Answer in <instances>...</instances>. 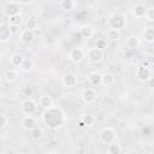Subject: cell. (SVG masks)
Listing matches in <instances>:
<instances>
[{
  "label": "cell",
  "instance_id": "cell-1",
  "mask_svg": "<svg viewBox=\"0 0 154 154\" xmlns=\"http://www.w3.org/2000/svg\"><path fill=\"white\" fill-rule=\"evenodd\" d=\"M41 117H42L43 124L46 126H48L49 129H53V130L60 129L67 122V118H66L64 109L61 107L54 106V105L45 108Z\"/></svg>",
  "mask_w": 154,
  "mask_h": 154
},
{
  "label": "cell",
  "instance_id": "cell-2",
  "mask_svg": "<svg viewBox=\"0 0 154 154\" xmlns=\"http://www.w3.org/2000/svg\"><path fill=\"white\" fill-rule=\"evenodd\" d=\"M108 24H109V28H113V29H117V30L125 29V26H126V16L122 12H113L108 17Z\"/></svg>",
  "mask_w": 154,
  "mask_h": 154
},
{
  "label": "cell",
  "instance_id": "cell-3",
  "mask_svg": "<svg viewBox=\"0 0 154 154\" xmlns=\"http://www.w3.org/2000/svg\"><path fill=\"white\" fill-rule=\"evenodd\" d=\"M100 142L102 144H109V143H113L117 141L118 138V132L112 126H105L101 131H100Z\"/></svg>",
  "mask_w": 154,
  "mask_h": 154
},
{
  "label": "cell",
  "instance_id": "cell-4",
  "mask_svg": "<svg viewBox=\"0 0 154 154\" xmlns=\"http://www.w3.org/2000/svg\"><path fill=\"white\" fill-rule=\"evenodd\" d=\"M20 111L24 116H32L37 111V102L32 100V97L24 99L20 102Z\"/></svg>",
  "mask_w": 154,
  "mask_h": 154
},
{
  "label": "cell",
  "instance_id": "cell-5",
  "mask_svg": "<svg viewBox=\"0 0 154 154\" xmlns=\"http://www.w3.org/2000/svg\"><path fill=\"white\" fill-rule=\"evenodd\" d=\"M105 51H102V49H100V48H97V47H91V48H89L88 51H87V57H88V59L91 61V63H100L102 59H103V57H105V53H103Z\"/></svg>",
  "mask_w": 154,
  "mask_h": 154
},
{
  "label": "cell",
  "instance_id": "cell-6",
  "mask_svg": "<svg viewBox=\"0 0 154 154\" xmlns=\"http://www.w3.org/2000/svg\"><path fill=\"white\" fill-rule=\"evenodd\" d=\"M69 58L72 63L75 64H79L83 61V59L85 58V52L83 48L81 47H76V48H72L69 53Z\"/></svg>",
  "mask_w": 154,
  "mask_h": 154
},
{
  "label": "cell",
  "instance_id": "cell-7",
  "mask_svg": "<svg viewBox=\"0 0 154 154\" xmlns=\"http://www.w3.org/2000/svg\"><path fill=\"white\" fill-rule=\"evenodd\" d=\"M61 83L64 87H67V88H73L77 85L78 83V77L76 73L73 72H67L65 73L63 77H61Z\"/></svg>",
  "mask_w": 154,
  "mask_h": 154
},
{
  "label": "cell",
  "instance_id": "cell-8",
  "mask_svg": "<svg viewBox=\"0 0 154 154\" xmlns=\"http://www.w3.org/2000/svg\"><path fill=\"white\" fill-rule=\"evenodd\" d=\"M20 126H22L24 130L30 131V130H32L34 128L38 126L37 119H36L34 116H24V117L22 118V120H20Z\"/></svg>",
  "mask_w": 154,
  "mask_h": 154
},
{
  "label": "cell",
  "instance_id": "cell-9",
  "mask_svg": "<svg viewBox=\"0 0 154 154\" xmlns=\"http://www.w3.org/2000/svg\"><path fill=\"white\" fill-rule=\"evenodd\" d=\"M96 91L94 90V89H91V88H87V89H84L83 91H82V94H81V99H82V101L84 102V103H87V105H89V103H93L95 100H96Z\"/></svg>",
  "mask_w": 154,
  "mask_h": 154
},
{
  "label": "cell",
  "instance_id": "cell-10",
  "mask_svg": "<svg viewBox=\"0 0 154 154\" xmlns=\"http://www.w3.org/2000/svg\"><path fill=\"white\" fill-rule=\"evenodd\" d=\"M136 77L141 82H147L152 77V72H150L149 66H143L142 65V66L137 67V70H136Z\"/></svg>",
  "mask_w": 154,
  "mask_h": 154
},
{
  "label": "cell",
  "instance_id": "cell-11",
  "mask_svg": "<svg viewBox=\"0 0 154 154\" xmlns=\"http://www.w3.org/2000/svg\"><path fill=\"white\" fill-rule=\"evenodd\" d=\"M78 32H79V36H81L82 38L89 40V38H91V37L95 35V29H94L90 24H83V25H81Z\"/></svg>",
  "mask_w": 154,
  "mask_h": 154
},
{
  "label": "cell",
  "instance_id": "cell-12",
  "mask_svg": "<svg viewBox=\"0 0 154 154\" xmlns=\"http://www.w3.org/2000/svg\"><path fill=\"white\" fill-rule=\"evenodd\" d=\"M125 47L130 51H134V49H137L140 46H141V38L137 36V35H130L129 37H126L125 42H124Z\"/></svg>",
  "mask_w": 154,
  "mask_h": 154
},
{
  "label": "cell",
  "instance_id": "cell-13",
  "mask_svg": "<svg viewBox=\"0 0 154 154\" xmlns=\"http://www.w3.org/2000/svg\"><path fill=\"white\" fill-rule=\"evenodd\" d=\"M146 10H147V7L143 4H135L131 8V14H132L134 18L141 19V18H144Z\"/></svg>",
  "mask_w": 154,
  "mask_h": 154
},
{
  "label": "cell",
  "instance_id": "cell-14",
  "mask_svg": "<svg viewBox=\"0 0 154 154\" xmlns=\"http://www.w3.org/2000/svg\"><path fill=\"white\" fill-rule=\"evenodd\" d=\"M20 42L24 43V45H30L34 42L35 40V32L32 30H29V29H24L23 31H20Z\"/></svg>",
  "mask_w": 154,
  "mask_h": 154
},
{
  "label": "cell",
  "instance_id": "cell-15",
  "mask_svg": "<svg viewBox=\"0 0 154 154\" xmlns=\"http://www.w3.org/2000/svg\"><path fill=\"white\" fill-rule=\"evenodd\" d=\"M4 10H5L6 16L19 14V12H20V6H19V4L16 2V1H10V2H7V4L5 5Z\"/></svg>",
  "mask_w": 154,
  "mask_h": 154
},
{
  "label": "cell",
  "instance_id": "cell-16",
  "mask_svg": "<svg viewBox=\"0 0 154 154\" xmlns=\"http://www.w3.org/2000/svg\"><path fill=\"white\" fill-rule=\"evenodd\" d=\"M116 84V76L111 72H105L101 75V85L103 87H112Z\"/></svg>",
  "mask_w": 154,
  "mask_h": 154
},
{
  "label": "cell",
  "instance_id": "cell-17",
  "mask_svg": "<svg viewBox=\"0 0 154 154\" xmlns=\"http://www.w3.org/2000/svg\"><path fill=\"white\" fill-rule=\"evenodd\" d=\"M11 37H12V35L10 34L8 25L7 24H4V23H0V43L7 42Z\"/></svg>",
  "mask_w": 154,
  "mask_h": 154
},
{
  "label": "cell",
  "instance_id": "cell-18",
  "mask_svg": "<svg viewBox=\"0 0 154 154\" xmlns=\"http://www.w3.org/2000/svg\"><path fill=\"white\" fill-rule=\"evenodd\" d=\"M59 6H60V8L63 11L71 12V11H73L76 8L77 2H76V0H60L59 1Z\"/></svg>",
  "mask_w": 154,
  "mask_h": 154
},
{
  "label": "cell",
  "instance_id": "cell-19",
  "mask_svg": "<svg viewBox=\"0 0 154 154\" xmlns=\"http://www.w3.org/2000/svg\"><path fill=\"white\" fill-rule=\"evenodd\" d=\"M142 37L144 40V42L147 43H153L154 42V28L153 26H147L143 32H142Z\"/></svg>",
  "mask_w": 154,
  "mask_h": 154
},
{
  "label": "cell",
  "instance_id": "cell-20",
  "mask_svg": "<svg viewBox=\"0 0 154 154\" xmlns=\"http://www.w3.org/2000/svg\"><path fill=\"white\" fill-rule=\"evenodd\" d=\"M106 38L111 42H116L120 38V30H117V29H113V28H109L107 31H106Z\"/></svg>",
  "mask_w": 154,
  "mask_h": 154
},
{
  "label": "cell",
  "instance_id": "cell-21",
  "mask_svg": "<svg viewBox=\"0 0 154 154\" xmlns=\"http://www.w3.org/2000/svg\"><path fill=\"white\" fill-rule=\"evenodd\" d=\"M52 105H53V99H52L51 95L45 94V95L40 96V99H38V106L40 107H42L45 109V108H47V107H49Z\"/></svg>",
  "mask_w": 154,
  "mask_h": 154
},
{
  "label": "cell",
  "instance_id": "cell-22",
  "mask_svg": "<svg viewBox=\"0 0 154 154\" xmlns=\"http://www.w3.org/2000/svg\"><path fill=\"white\" fill-rule=\"evenodd\" d=\"M4 78H5L6 82L13 83V82H16V81L18 79V72H17L16 70H13V69H8V70L5 71Z\"/></svg>",
  "mask_w": 154,
  "mask_h": 154
},
{
  "label": "cell",
  "instance_id": "cell-23",
  "mask_svg": "<svg viewBox=\"0 0 154 154\" xmlns=\"http://www.w3.org/2000/svg\"><path fill=\"white\" fill-rule=\"evenodd\" d=\"M88 79H89V83L93 85V87H99L101 85V73L94 71L91 72L89 76H88Z\"/></svg>",
  "mask_w": 154,
  "mask_h": 154
},
{
  "label": "cell",
  "instance_id": "cell-24",
  "mask_svg": "<svg viewBox=\"0 0 154 154\" xmlns=\"http://www.w3.org/2000/svg\"><path fill=\"white\" fill-rule=\"evenodd\" d=\"M23 60H24V57L22 54H19V53H13L10 57V63H11L12 66H19L20 67Z\"/></svg>",
  "mask_w": 154,
  "mask_h": 154
},
{
  "label": "cell",
  "instance_id": "cell-25",
  "mask_svg": "<svg viewBox=\"0 0 154 154\" xmlns=\"http://www.w3.org/2000/svg\"><path fill=\"white\" fill-rule=\"evenodd\" d=\"M81 120H82V123L84 124L85 128H90V126H93V125L96 123V118H95V116H93V114H84V116L81 118Z\"/></svg>",
  "mask_w": 154,
  "mask_h": 154
},
{
  "label": "cell",
  "instance_id": "cell-26",
  "mask_svg": "<svg viewBox=\"0 0 154 154\" xmlns=\"http://www.w3.org/2000/svg\"><path fill=\"white\" fill-rule=\"evenodd\" d=\"M123 150L122 146L117 142H113V143H109L107 144V153L108 154H120Z\"/></svg>",
  "mask_w": 154,
  "mask_h": 154
},
{
  "label": "cell",
  "instance_id": "cell-27",
  "mask_svg": "<svg viewBox=\"0 0 154 154\" xmlns=\"http://www.w3.org/2000/svg\"><path fill=\"white\" fill-rule=\"evenodd\" d=\"M32 67H34V60L30 59V58H24V60H23V63L20 65V69L24 72H29Z\"/></svg>",
  "mask_w": 154,
  "mask_h": 154
},
{
  "label": "cell",
  "instance_id": "cell-28",
  "mask_svg": "<svg viewBox=\"0 0 154 154\" xmlns=\"http://www.w3.org/2000/svg\"><path fill=\"white\" fill-rule=\"evenodd\" d=\"M30 135L32 140H41L43 137V129L40 126H36L32 130H30Z\"/></svg>",
  "mask_w": 154,
  "mask_h": 154
},
{
  "label": "cell",
  "instance_id": "cell-29",
  "mask_svg": "<svg viewBox=\"0 0 154 154\" xmlns=\"http://www.w3.org/2000/svg\"><path fill=\"white\" fill-rule=\"evenodd\" d=\"M20 22H22L20 14L7 16V23H8V25H20Z\"/></svg>",
  "mask_w": 154,
  "mask_h": 154
},
{
  "label": "cell",
  "instance_id": "cell-30",
  "mask_svg": "<svg viewBox=\"0 0 154 154\" xmlns=\"http://www.w3.org/2000/svg\"><path fill=\"white\" fill-rule=\"evenodd\" d=\"M25 28L29 29V30L35 31V30L38 28V23H37V20H36L35 18H29V19L25 22Z\"/></svg>",
  "mask_w": 154,
  "mask_h": 154
},
{
  "label": "cell",
  "instance_id": "cell-31",
  "mask_svg": "<svg viewBox=\"0 0 154 154\" xmlns=\"http://www.w3.org/2000/svg\"><path fill=\"white\" fill-rule=\"evenodd\" d=\"M22 94H23L24 97L29 99V97H32V96H34L35 90H34V88H32L31 85H25V87L23 88V90H22Z\"/></svg>",
  "mask_w": 154,
  "mask_h": 154
},
{
  "label": "cell",
  "instance_id": "cell-32",
  "mask_svg": "<svg viewBox=\"0 0 154 154\" xmlns=\"http://www.w3.org/2000/svg\"><path fill=\"white\" fill-rule=\"evenodd\" d=\"M146 19L148 22H153L154 20V6H150L146 10V14H144Z\"/></svg>",
  "mask_w": 154,
  "mask_h": 154
},
{
  "label": "cell",
  "instance_id": "cell-33",
  "mask_svg": "<svg viewBox=\"0 0 154 154\" xmlns=\"http://www.w3.org/2000/svg\"><path fill=\"white\" fill-rule=\"evenodd\" d=\"M107 46H108V43H107L106 38H97V40H96L95 47H97V48H100V49L105 51V49L107 48Z\"/></svg>",
  "mask_w": 154,
  "mask_h": 154
},
{
  "label": "cell",
  "instance_id": "cell-34",
  "mask_svg": "<svg viewBox=\"0 0 154 154\" xmlns=\"http://www.w3.org/2000/svg\"><path fill=\"white\" fill-rule=\"evenodd\" d=\"M8 123V118L5 114H0V130L4 129Z\"/></svg>",
  "mask_w": 154,
  "mask_h": 154
},
{
  "label": "cell",
  "instance_id": "cell-35",
  "mask_svg": "<svg viewBox=\"0 0 154 154\" xmlns=\"http://www.w3.org/2000/svg\"><path fill=\"white\" fill-rule=\"evenodd\" d=\"M8 30H10V34L12 36H14V35H17L19 32V25H8Z\"/></svg>",
  "mask_w": 154,
  "mask_h": 154
},
{
  "label": "cell",
  "instance_id": "cell-36",
  "mask_svg": "<svg viewBox=\"0 0 154 154\" xmlns=\"http://www.w3.org/2000/svg\"><path fill=\"white\" fill-rule=\"evenodd\" d=\"M32 0H16V2H18L19 5H29Z\"/></svg>",
  "mask_w": 154,
  "mask_h": 154
},
{
  "label": "cell",
  "instance_id": "cell-37",
  "mask_svg": "<svg viewBox=\"0 0 154 154\" xmlns=\"http://www.w3.org/2000/svg\"><path fill=\"white\" fill-rule=\"evenodd\" d=\"M78 128H79V129H84V128H85V126H84V124L82 123V120H81V119L78 120Z\"/></svg>",
  "mask_w": 154,
  "mask_h": 154
}]
</instances>
